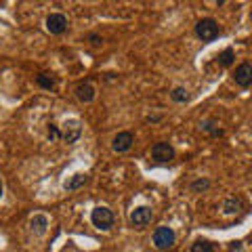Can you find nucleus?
Returning a JSON list of instances; mask_svg holds the SVG:
<instances>
[{
    "label": "nucleus",
    "instance_id": "1",
    "mask_svg": "<svg viewBox=\"0 0 252 252\" xmlns=\"http://www.w3.org/2000/svg\"><path fill=\"white\" fill-rule=\"evenodd\" d=\"M152 242H154V246H156L158 250H170L172 246H175V242H177V233L172 231L170 227L160 225V227H158V229L154 231Z\"/></svg>",
    "mask_w": 252,
    "mask_h": 252
},
{
    "label": "nucleus",
    "instance_id": "2",
    "mask_svg": "<svg viewBox=\"0 0 252 252\" xmlns=\"http://www.w3.org/2000/svg\"><path fill=\"white\" fill-rule=\"evenodd\" d=\"M195 34H198L200 40L204 42H210V40H215V38H219L220 34V30H219V23L215 19H200L198 23H195Z\"/></svg>",
    "mask_w": 252,
    "mask_h": 252
},
{
    "label": "nucleus",
    "instance_id": "3",
    "mask_svg": "<svg viewBox=\"0 0 252 252\" xmlns=\"http://www.w3.org/2000/svg\"><path fill=\"white\" fill-rule=\"evenodd\" d=\"M91 220H93V225L97 227V229L107 231L109 227L114 225V212L109 208H105V206H97L91 212Z\"/></svg>",
    "mask_w": 252,
    "mask_h": 252
},
{
    "label": "nucleus",
    "instance_id": "4",
    "mask_svg": "<svg viewBox=\"0 0 252 252\" xmlns=\"http://www.w3.org/2000/svg\"><path fill=\"white\" fill-rule=\"evenodd\" d=\"M172 158H175V147L166 143V141H160V143L152 147V160L156 164H168Z\"/></svg>",
    "mask_w": 252,
    "mask_h": 252
},
{
    "label": "nucleus",
    "instance_id": "5",
    "mask_svg": "<svg viewBox=\"0 0 252 252\" xmlns=\"http://www.w3.org/2000/svg\"><path fill=\"white\" fill-rule=\"evenodd\" d=\"M154 219V210L149 206H139L130 212V225L137 227V229H143V227H147L149 223H152Z\"/></svg>",
    "mask_w": 252,
    "mask_h": 252
},
{
    "label": "nucleus",
    "instance_id": "6",
    "mask_svg": "<svg viewBox=\"0 0 252 252\" xmlns=\"http://www.w3.org/2000/svg\"><path fill=\"white\" fill-rule=\"evenodd\" d=\"M67 17L63 13H51L49 17H46V30L51 32L53 36H61L63 32L67 30Z\"/></svg>",
    "mask_w": 252,
    "mask_h": 252
},
{
    "label": "nucleus",
    "instance_id": "7",
    "mask_svg": "<svg viewBox=\"0 0 252 252\" xmlns=\"http://www.w3.org/2000/svg\"><path fill=\"white\" fill-rule=\"evenodd\" d=\"M233 80H235V84H238L240 89H248V86L252 84V65L248 61H244V63H240V65L235 67Z\"/></svg>",
    "mask_w": 252,
    "mask_h": 252
},
{
    "label": "nucleus",
    "instance_id": "8",
    "mask_svg": "<svg viewBox=\"0 0 252 252\" xmlns=\"http://www.w3.org/2000/svg\"><path fill=\"white\" fill-rule=\"evenodd\" d=\"M82 135V126L80 122L76 120V118H72V120H65V124H63V132H61V139L67 141V143H76L78 139H80Z\"/></svg>",
    "mask_w": 252,
    "mask_h": 252
},
{
    "label": "nucleus",
    "instance_id": "9",
    "mask_svg": "<svg viewBox=\"0 0 252 252\" xmlns=\"http://www.w3.org/2000/svg\"><path fill=\"white\" fill-rule=\"evenodd\" d=\"M132 143H135V137H132V132L122 130V132H118V135L114 137L112 149H114L116 154H126V152H128V149L132 147Z\"/></svg>",
    "mask_w": 252,
    "mask_h": 252
},
{
    "label": "nucleus",
    "instance_id": "10",
    "mask_svg": "<svg viewBox=\"0 0 252 252\" xmlns=\"http://www.w3.org/2000/svg\"><path fill=\"white\" fill-rule=\"evenodd\" d=\"M94 94H97V91H94V86L89 80L80 82L76 86V99L80 101V103H91V101L94 99Z\"/></svg>",
    "mask_w": 252,
    "mask_h": 252
},
{
    "label": "nucleus",
    "instance_id": "11",
    "mask_svg": "<svg viewBox=\"0 0 252 252\" xmlns=\"http://www.w3.org/2000/svg\"><path fill=\"white\" fill-rule=\"evenodd\" d=\"M200 130H202V132H206V135H210V137H215V139H219V137H223V135H225L223 128L219 126V122H217V120H212V118H208V120L200 122Z\"/></svg>",
    "mask_w": 252,
    "mask_h": 252
},
{
    "label": "nucleus",
    "instance_id": "12",
    "mask_svg": "<svg viewBox=\"0 0 252 252\" xmlns=\"http://www.w3.org/2000/svg\"><path fill=\"white\" fill-rule=\"evenodd\" d=\"M30 227H32V231H34L36 235H42L46 231V227H49V219H46L44 215H36L34 219L30 220Z\"/></svg>",
    "mask_w": 252,
    "mask_h": 252
},
{
    "label": "nucleus",
    "instance_id": "13",
    "mask_svg": "<svg viewBox=\"0 0 252 252\" xmlns=\"http://www.w3.org/2000/svg\"><path fill=\"white\" fill-rule=\"evenodd\" d=\"M36 84L40 86V89H44V91H53V89H55V84H57V80H55V76H53V74L42 72V74H38V76H36Z\"/></svg>",
    "mask_w": 252,
    "mask_h": 252
},
{
    "label": "nucleus",
    "instance_id": "14",
    "mask_svg": "<svg viewBox=\"0 0 252 252\" xmlns=\"http://www.w3.org/2000/svg\"><path fill=\"white\" fill-rule=\"evenodd\" d=\"M242 208H244V202L240 198H229V200H225V204H223L225 215H235V212H240Z\"/></svg>",
    "mask_w": 252,
    "mask_h": 252
},
{
    "label": "nucleus",
    "instance_id": "15",
    "mask_svg": "<svg viewBox=\"0 0 252 252\" xmlns=\"http://www.w3.org/2000/svg\"><path fill=\"white\" fill-rule=\"evenodd\" d=\"M86 183H89V177H86V175H76L72 181H67V183H65V189H67V191H74V189L84 187Z\"/></svg>",
    "mask_w": 252,
    "mask_h": 252
},
{
    "label": "nucleus",
    "instance_id": "16",
    "mask_svg": "<svg viewBox=\"0 0 252 252\" xmlns=\"http://www.w3.org/2000/svg\"><path fill=\"white\" fill-rule=\"evenodd\" d=\"M170 99L175 101V103H185V101H189V93H187V89H183V86H177V89H172Z\"/></svg>",
    "mask_w": 252,
    "mask_h": 252
},
{
    "label": "nucleus",
    "instance_id": "17",
    "mask_svg": "<svg viewBox=\"0 0 252 252\" xmlns=\"http://www.w3.org/2000/svg\"><path fill=\"white\" fill-rule=\"evenodd\" d=\"M189 252H215V246H212L208 240H195Z\"/></svg>",
    "mask_w": 252,
    "mask_h": 252
},
{
    "label": "nucleus",
    "instance_id": "18",
    "mask_svg": "<svg viewBox=\"0 0 252 252\" xmlns=\"http://www.w3.org/2000/svg\"><path fill=\"white\" fill-rule=\"evenodd\" d=\"M233 59H235V51H233V49H225L223 53L219 55V59H217V61H219L223 67H229L231 63H233Z\"/></svg>",
    "mask_w": 252,
    "mask_h": 252
},
{
    "label": "nucleus",
    "instance_id": "19",
    "mask_svg": "<svg viewBox=\"0 0 252 252\" xmlns=\"http://www.w3.org/2000/svg\"><path fill=\"white\" fill-rule=\"evenodd\" d=\"M210 187V181L208 179H198L191 183V191H206V189Z\"/></svg>",
    "mask_w": 252,
    "mask_h": 252
},
{
    "label": "nucleus",
    "instance_id": "20",
    "mask_svg": "<svg viewBox=\"0 0 252 252\" xmlns=\"http://www.w3.org/2000/svg\"><path fill=\"white\" fill-rule=\"evenodd\" d=\"M59 137H61L59 128H57V126H53V124H51V128H49V141H51V143H55V141H57Z\"/></svg>",
    "mask_w": 252,
    "mask_h": 252
},
{
    "label": "nucleus",
    "instance_id": "21",
    "mask_svg": "<svg viewBox=\"0 0 252 252\" xmlns=\"http://www.w3.org/2000/svg\"><path fill=\"white\" fill-rule=\"evenodd\" d=\"M89 40H91V44H94V46H99L101 42H103V38H101L99 34H89Z\"/></svg>",
    "mask_w": 252,
    "mask_h": 252
},
{
    "label": "nucleus",
    "instance_id": "22",
    "mask_svg": "<svg viewBox=\"0 0 252 252\" xmlns=\"http://www.w3.org/2000/svg\"><path fill=\"white\" fill-rule=\"evenodd\" d=\"M162 120V116H149L147 118V122H160Z\"/></svg>",
    "mask_w": 252,
    "mask_h": 252
},
{
    "label": "nucleus",
    "instance_id": "23",
    "mask_svg": "<svg viewBox=\"0 0 252 252\" xmlns=\"http://www.w3.org/2000/svg\"><path fill=\"white\" fill-rule=\"evenodd\" d=\"M0 198H2V181H0Z\"/></svg>",
    "mask_w": 252,
    "mask_h": 252
}]
</instances>
